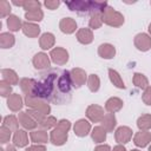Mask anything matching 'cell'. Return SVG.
<instances>
[{"label": "cell", "mask_w": 151, "mask_h": 151, "mask_svg": "<svg viewBox=\"0 0 151 151\" xmlns=\"http://www.w3.org/2000/svg\"><path fill=\"white\" fill-rule=\"evenodd\" d=\"M132 151H138V150H132Z\"/></svg>", "instance_id": "obj_47"}, {"label": "cell", "mask_w": 151, "mask_h": 151, "mask_svg": "<svg viewBox=\"0 0 151 151\" xmlns=\"http://www.w3.org/2000/svg\"><path fill=\"white\" fill-rule=\"evenodd\" d=\"M27 143H28V140H27L26 132L25 131H21V130H18L15 132V134H14V144L17 146L21 147V146H25Z\"/></svg>", "instance_id": "obj_19"}, {"label": "cell", "mask_w": 151, "mask_h": 151, "mask_svg": "<svg viewBox=\"0 0 151 151\" xmlns=\"http://www.w3.org/2000/svg\"><path fill=\"white\" fill-rule=\"evenodd\" d=\"M9 11H11L9 4H8L7 1L2 0V1L0 2V14H1V17H6V15L9 13Z\"/></svg>", "instance_id": "obj_35"}, {"label": "cell", "mask_w": 151, "mask_h": 151, "mask_svg": "<svg viewBox=\"0 0 151 151\" xmlns=\"http://www.w3.org/2000/svg\"><path fill=\"white\" fill-rule=\"evenodd\" d=\"M31 138L35 143H45L47 140V133L44 131H34L31 133Z\"/></svg>", "instance_id": "obj_27"}, {"label": "cell", "mask_w": 151, "mask_h": 151, "mask_svg": "<svg viewBox=\"0 0 151 151\" xmlns=\"http://www.w3.org/2000/svg\"><path fill=\"white\" fill-rule=\"evenodd\" d=\"M143 99H144V101H145L147 105H151V87H149V88L145 91V93H144V96H143Z\"/></svg>", "instance_id": "obj_39"}, {"label": "cell", "mask_w": 151, "mask_h": 151, "mask_svg": "<svg viewBox=\"0 0 151 151\" xmlns=\"http://www.w3.org/2000/svg\"><path fill=\"white\" fill-rule=\"evenodd\" d=\"M94 151H110V147L109 145H100V146H97Z\"/></svg>", "instance_id": "obj_42"}, {"label": "cell", "mask_w": 151, "mask_h": 151, "mask_svg": "<svg viewBox=\"0 0 151 151\" xmlns=\"http://www.w3.org/2000/svg\"><path fill=\"white\" fill-rule=\"evenodd\" d=\"M9 92H11L9 83H7V81H2V83H1V94H2V97L8 96Z\"/></svg>", "instance_id": "obj_37"}, {"label": "cell", "mask_w": 151, "mask_h": 151, "mask_svg": "<svg viewBox=\"0 0 151 151\" xmlns=\"http://www.w3.org/2000/svg\"><path fill=\"white\" fill-rule=\"evenodd\" d=\"M114 52H116L114 51V47L112 45H110V44H104V45H101L99 47V54L103 58H105V59L112 58L114 55Z\"/></svg>", "instance_id": "obj_17"}, {"label": "cell", "mask_w": 151, "mask_h": 151, "mask_svg": "<svg viewBox=\"0 0 151 151\" xmlns=\"http://www.w3.org/2000/svg\"><path fill=\"white\" fill-rule=\"evenodd\" d=\"M71 77H72V81H73V86L74 87H79L81 86L85 80H86V74L83 70L80 68H74L72 70V73H71Z\"/></svg>", "instance_id": "obj_6"}, {"label": "cell", "mask_w": 151, "mask_h": 151, "mask_svg": "<svg viewBox=\"0 0 151 151\" xmlns=\"http://www.w3.org/2000/svg\"><path fill=\"white\" fill-rule=\"evenodd\" d=\"M53 44H54V37H53V34H51V33H45V34H42V37L40 38V46H41V48H44V50L50 48Z\"/></svg>", "instance_id": "obj_20"}, {"label": "cell", "mask_w": 151, "mask_h": 151, "mask_svg": "<svg viewBox=\"0 0 151 151\" xmlns=\"http://www.w3.org/2000/svg\"><path fill=\"white\" fill-rule=\"evenodd\" d=\"M2 76H4V79L5 81L9 83V84H17L18 83V77L15 74L14 71L12 70H2Z\"/></svg>", "instance_id": "obj_24"}, {"label": "cell", "mask_w": 151, "mask_h": 151, "mask_svg": "<svg viewBox=\"0 0 151 151\" xmlns=\"http://www.w3.org/2000/svg\"><path fill=\"white\" fill-rule=\"evenodd\" d=\"M92 138L94 142L97 143H100V142H104L105 138H106V133H105V129L103 127H94L93 132H92Z\"/></svg>", "instance_id": "obj_22"}, {"label": "cell", "mask_w": 151, "mask_h": 151, "mask_svg": "<svg viewBox=\"0 0 151 151\" xmlns=\"http://www.w3.org/2000/svg\"><path fill=\"white\" fill-rule=\"evenodd\" d=\"M7 151H15V149H14L13 146H8V147H7Z\"/></svg>", "instance_id": "obj_44"}, {"label": "cell", "mask_w": 151, "mask_h": 151, "mask_svg": "<svg viewBox=\"0 0 151 151\" xmlns=\"http://www.w3.org/2000/svg\"><path fill=\"white\" fill-rule=\"evenodd\" d=\"M149 151H151V146H150V149H149Z\"/></svg>", "instance_id": "obj_46"}, {"label": "cell", "mask_w": 151, "mask_h": 151, "mask_svg": "<svg viewBox=\"0 0 151 151\" xmlns=\"http://www.w3.org/2000/svg\"><path fill=\"white\" fill-rule=\"evenodd\" d=\"M7 104H8V107H9L12 111H18V110L21 107V105H22V103H21V98H20L19 94L9 96Z\"/></svg>", "instance_id": "obj_18"}, {"label": "cell", "mask_w": 151, "mask_h": 151, "mask_svg": "<svg viewBox=\"0 0 151 151\" xmlns=\"http://www.w3.org/2000/svg\"><path fill=\"white\" fill-rule=\"evenodd\" d=\"M109 74H110V78H111V81L113 83V85H116V86L119 87V88H124V87H125L123 80L120 79L119 74H118L116 71H113V70H109Z\"/></svg>", "instance_id": "obj_25"}, {"label": "cell", "mask_w": 151, "mask_h": 151, "mask_svg": "<svg viewBox=\"0 0 151 151\" xmlns=\"http://www.w3.org/2000/svg\"><path fill=\"white\" fill-rule=\"evenodd\" d=\"M70 129V122L68 120H61L57 129L51 134V140L55 145H61L67 139V131Z\"/></svg>", "instance_id": "obj_2"}, {"label": "cell", "mask_w": 151, "mask_h": 151, "mask_svg": "<svg viewBox=\"0 0 151 151\" xmlns=\"http://www.w3.org/2000/svg\"><path fill=\"white\" fill-rule=\"evenodd\" d=\"M26 151H45V147L44 146H31Z\"/></svg>", "instance_id": "obj_41"}, {"label": "cell", "mask_w": 151, "mask_h": 151, "mask_svg": "<svg viewBox=\"0 0 151 151\" xmlns=\"http://www.w3.org/2000/svg\"><path fill=\"white\" fill-rule=\"evenodd\" d=\"M19 120H20L21 125L24 127H26V129H33L37 125V123L34 122V119L31 116H28L27 112H21L20 116H19Z\"/></svg>", "instance_id": "obj_13"}, {"label": "cell", "mask_w": 151, "mask_h": 151, "mask_svg": "<svg viewBox=\"0 0 151 151\" xmlns=\"http://www.w3.org/2000/svg\"><path fill=\"white\" fill-rule=\"evenodd\" d=\"M25 9H27V12L31 11H37L40 7V2L39 1H24V6Z\"/></svg>", "instance_id": "obj_34"}, {"label": "cell", "mask_w": 151, "mask_h": 151, "mask_svg": "<svg viewBox=\"0 0 151 151\" xmlns=\"http://www.w3.org/2000/svg\"><path fill=\"white\" fill-rule=\"evenodd\" d=\"M149 31H150V33H151V24H150V26H149Z\"/></svg>", "instance_id": "obj_45"}, {"label": "cell", "mask_w": 151, "mask_h": 151, "mask_svg": "<svg viewBox=\"0 0 151 151\" xmlns=\"http://www.w3.org/2000/svg\"><path fill=\"white\" fill-rule=\"evenodd\" d=\"M103 125L107 131H112L116 125V118L113 117V114H106L103 119Z\"/></svg>", "instance_id": "obj_26"}, {"label": "cell", "mask_w": 151, "mask_h": 151, "mask_svg": "<svg viewBox=\"0 0 151 151\" xmlns=\"http://www.w3.org/2000/svg\"><path fill=\"white\" fill-rule=\"evenodd\" d=\"M33 64H34L35 68L41 70V68H46V67L50 66V60H48V58H47L46 54H44V53H38V54L34 55V58H33Z\"/></svg>", "instance_id": "obj_9"}, {"label": "cell", "mask_w": 151, "mask_h": 151, "mask_svg": "<svg viewBox=\"0 0 151 151\" xmlns=\"http://www.w3.org/2000/svg\"><path fill=\"white\" fill-rule=\"evenodd\" d=\"M103 22V18H101V14L97 13V14H92L91 15V19H90V26L92 28H99L100 25Z\"/></svg>", "instance_id": "obj_30"}, {"label": "cell", "mask_w": 151, "mask_h": 151, "mask_svg": "<svg viewBox=\"0 0 151 151\" xmlns=\"http://www.w3.org/2000/svg\"><path fill=\"white\" fill-rule=\"evenodd\" d=\"M123 106V101L119 99V98H111L106 101V110L109 112H116L118 110H120V107Z\"/></svg>", "instance_id": "obj_16"}, {"label": "cell", "mask_w": 151, "mask_h": 151, "mask_svg": "<svg viewBox=\"0 0 151 151\" xmlns=\"http://www.w3.org/2000/svg\"><path fill=\"white\" fill-rule=\"evenodd\" d=\"M0 42H1L2 48H8V47L13 46L14 37L12 34H9V33H2L1 37H0Z\"/></svg>", "instance_id": "obj_21"}, {"label": "cell", "mask_w": 151, "mask_h": 151, "mask_svg": "<svg viewBox=\"0 0 151 151\" xmlns=\"http://www.w3.org/2000/svg\"><path fill=\"white\" fill-rule=\"evenodd\" d=\"M51 57H52V60L55 63V64H59V65H64L67 59H68V54L65 50L60 48V47H57L54 48L52 52H51Z\"/></svg>", "instance_id": "obj_4"}, {"label": "cell", "mask_w": 151, "mask_h": 151, "mask_svg": "<svg viewBox=\"0 0 151 151\" xmlns=\"http://www.w3.org/2000/svg\"><path fill=\"white\" fill-rule=\"evenodd\" d=\"M26 19L27 20H31V21H40L44 17L42 12L40 9H37V11H31V12H26L25 14Z\"/></svg>", "instance_id": "obj_28"}, {"label": "cell", "mask_w": 151, "mask_h": 151, "mask_svg": "<svg viewBox=\"0 0 151 151\" xmlns=\"http://www.w3.org/2000/svg\"><path fill=\"white\" fill-rule=\"evenodd\" d=\"M113 151H126L123 146H120V145H118V146H116L114 149H113Z\"/></svg>", "instance_id": "obj_43"}, {"label": "cell", "mask_w": 151, "mask_h": 151, "mask_svg": "<svg viewBox=\"0 0 151 151\" xmlns=\"http://www.w3.org/2000/svg\"><path fill=\"white\" fill-rule=\"evenodd\" d=\"M11 137V130L7 129L6 126L1 127V143H6Z\"/></svg>", "instance_id": "obj_36"}, {"label": "cell", "mask_w": 151, "mask_h": 151, "mask_svg": "<svg viewBox=\"0 0 151 151\" xmlns=\"http://www.w3.org/2000/svg\"><path fill=\"white\" fill-rule=\"evenodd\" d=\"M88 87L93 92H96L99 88V78L96 74L90 76V78H88Z\"/></svg>", "instance_id": "obj_33"}, {"label": "cell", "mask_w": 151, "mask_h": 151, "mask_svg": "<svg viewBox=\"0 0 151 151\" xmlns=\"http://www.w3.org/2000/svg\"><path fill=\"white\" fill-rule=\"evenodd\" d=\"M7 25L11 31H18L21 26V21L17 15H9L7 19Z\"/></svg>", "instance_id": "obj_23"}, {"label": "cell", "mask_w": 151, "mask_h": 151, "mask_svg": "<svg viewBox=\"0 0 151 151\" xmlns=\"http://www.w3.org/2000/svg\"><path fill=\"white\" fill-rule=\"evenodd\" d=\"M150 139H151V134L147 133V132L142 131V132H138L136 134V137H134V144L137 146H145L150 142Z\"/></svg>", "instance_id": "obj_15"}, {"label": "cell", "mask_w": 151, "mask_h": 151, "mask_svg": "<svg viewBox=\"0 0 151 151\" xmlns=\"http://www.w3.org/2000/svg\"><path fill=\"white\" fill-rule=\"evenodd\" d=\"M4 126H6L7 129L9 130H15L18 127V123H17V119L13 117V116H8L5 118L4 120Z\"/></svg>", "instance_id": "obj_32"}, {"label": "cell", "mask_w": 151, "mask_h": 151, "mask_svg": "<svg viewBox=\"0 0 151 151\" xmlns=\"http://www.w3.org/2000/svg\"><path fill=\"white\" fill-rule=\"evenodd\" d=\"M131 136H132V131L126 126H122L116 131V139L119 143H127Z\"/></svg>", "instance_id": "obj_7"}, {"label": "cell", "mask_w": 151, "mask_h": 151, "mask_svg": "<svg viewBox=\"0 0 151 151\" xmlns=\"http://www.w3.org/2000/svg\"><path fill=\"white\" fill-rule=\"evenodd\" d=\"M72 85L73 81L68 71L50 68L41 74L39 80H33L32 91L28 96L61 105L71 100Z\"/></svg>", "instance_id": "obj_1"}, {"label": "cell", "mask_w": 151, "mask_h": 151, "mask_svg": "<svg viewBox=\"0 0 151 151\" xmlns=\"http://www.w3.org/2000/svg\"><path fill=\"white\" fill-rule=\"evenodd\" d=\"M22 31H24V33L26 35L34 38V37H37L39 34L40 28L37 25L32 24V22H25V24H22Z\"/></svg>", "instance_id": "obj_12"}, {"label": "cell", "mask_w": 151, "mask_h": 151, "mask_svg": "<svg viewBox=\"0 0 151 151\" xmlns=\"http://www.w3.org/2000/svg\"><path fill=\"white\" fill-rule=\"evenodd\" d=\"M133 83H134V85H137L138 87L144 88V87L147 85V79H146L143 74H140V73H136L134 77H133Z\"/></svg>", "instance_id": "obj_31"}, {"label": "cell", "mask_w": 151, "mask_h": 151, "mask_svg": "<svg viewBox=\"0 0 151 151\" xmlns=\"http://www.w3.org/2000/svg\"><path fill=\"white\" fill-rule=\"evenodd\" d=\"M59 1H45V6L48 7L50 9H55L59 6Z\"/></svg>", "instance_id": "obj_40"}, {"label": "cell", "mask_w": 151, "mask_h": 151, "mask_svg": "<svg viewBox=\"0 0 151 151\" xmlns=\"http://www.w3.org/2000/svg\"><path fill=\"white\" fill-rule=\"evenodd\" d=\"M104 113H103V109L98 105H91L87 109V117L92 120V122H99L103 118Z\"/></svg>", "instance_id": "obj_8"}, {"label": "cell", "mask_w": 151, "mask_h": 151, "mask_svg": "<svg viewBox=\"0 0 151 151\" xmlns=\"http://www.w3.org/2000/svg\"><path fill=\"white\" fill-rule=\"evenodd\" d=\"M55 124V120H54V118H52V117H50V118H47V119H45V120H41V123H40V125L42 126V127H45V129H50L51 126H53Z\"/></svg>", "instance_id": "obj_38"}, {"label": "cell", "mask_w": 151, "mask_h": 151, "mask_svg": "<svg viewBox=\"0 0 151 151\" xmlns=\"http://www.w3.org/2000/svg\"><path fill=\"white\" fill-rule=\"evenodd\" d=\"M77 38L81 44H90L92 41V32L88 28H81L78 31Z\"/></svg>", "instance_id": "obj_14"}, {"label": "cell", "mask_w": 151, "mask_h": 151, "mask_svg": "<svg viewBox=\"0 0 151 151\" xmlns=\"http://www.w3.org/2000/svg\"><path fill=\"white\" fill-rule=\"evenodd\" d=\"M101 18H103V21L110 26H120L124 22L123 15L109 6L106 7L104 13L101 14Z\"/></svg>", "instance_id": "obj_3"}, {"label": "cell", "mask_w": 151, "mask_h": 151, "mask_svg": "<svg viewBox=\"0 0 151 151\" xmlns=\"http://www.w3.org/2000/svg\"><path fill=\"white\" fill-rule=\"evenodd\" d=\"M76 21L72 18H65L60 21V29L64 33H72L76 31Z\"/></svg>", "instance_id": "obj_10"}, {"label": "cell", "mask_w": 151, "mask_h": 151, "mask_svg": "<svg viewBox=\"0 0 151 151\" xmlns=\"http://www.w3.org/2000/svg\"><path fill=\"white\" fill-rule=\"evenodd\" d=\"M88 131H90V124L86 120L80 119L79 122L76 123V125H74V132L78 136L84 137V136H86L88 133Z\"/></svg>", "instance_id": "obj_11"}, {"label": "cell", "mask_w": 151, "mask_h": 151, "mask_svg": "<svg viewBox=\"0 0 151 151\" xmlns=\"http://www.w3.org/2000/svg\"><path fill=\"white\" fill-rule=\"evenodd\" d=\"M134 44L136 46L142 50V51H147L150 47H151V38L144 33H140L134 39Z\"/></svg>", "instance_id": "obj_5"}, {"label": "cell", "mask_w": 151, "mask_h": 151, "mask_svg": "<svg viewBox=\"0 0 151 151\" xmlns=\"http://www.w3.org/2000/svg\"><path fill=\"white\" fill-rule=\"evenodd\" d=\"M137 124H138L139 129H143V130H146V129L151 127V116H147V114L142 116L138 119V123Z\"/></svg>", "instance_id": "obj_29"}]
</instances>
